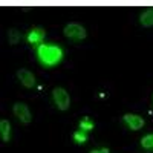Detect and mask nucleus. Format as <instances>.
Masks as SVG:
<instances>
[{
	"mask_svg": "<svg viewBox=\"0 0 153 153\" xmlns=\"http://www.w3.org/2000/svg\"><path fill=\"white\" fill-rule=\"evenodd\" d=\"M80 129H81V130H92V129H94V121L89 118V117L83 118V120L80 121Z\"/></svg>",
	"mask_w": 153,
	"mask_h": 153,
	"instance_id": "obj_10",
	"label": "nucleus"
},
{
	"mask_svg": "<svg viewBox=\"0 0 153 153\" xmlns=\"http://www.w3.org/2000/svg\"><path fill=\"white\" fill-rule=\"evenodd\" d=\"M17 78L20 80V83L25 86V87H34L35 84V76L31 71L28 69H20L17 72Z\"/></svg>",
	"mask_w": 153,
	"mask_h": 153,
	"instance_id": "obj_6",
	"label": "nucleus"
},
{
	"mask_svg": "<svg viewBox=\"0 0 153 153\" xmlns=\"http://www.w3.org/2000/svg\"><path fill=\"white\" fill-rule=\"evenodd\" d=\"M141 146H143L144 149H153V133L143 136V139H141Z\"/></svg>",
	"mask_w": 153,
	"mask_h": 153,
	"instance_id": "obj_12",
	"label": "nucleus"
},
{
	"mask_svg": "<svg viewBox=\"0 0 153 153\" xmlns=\"http://www.w3.org/2000/svg\"><path fill=\"white\" fill-rule=\"evenodd\" d=\"M74 139H75V143L76 144H84L86 141H87V136H86V133H84V130H76L75 133H74Z\"/></svg>",
	"mask_w": 153,
	"mask_h": 153,
	"instance_id": "obj_11",
	"label": "nucleus"
},
{
	"mask_svg": "<svg viewBox=\"0 0 153 153\" xmlns=\"http://www.w3.org/2000/svg\"><path fill=\"white\" fill-rule=\"evenodd\" d=\"M63 32H65V35L68 38H71V40H84L86 35H87L86 29L81 26V25H78V23H69V25H66Z\"/></svg>",
	"mask_w": 153,
	"mask_h": 153,
	"instance_id": "obj_3",
	"label": "nucleus"
},
{
	"mask_svg": "<svg viewBox=\"0 0 153 153\" xmlns=\"http://www.w3.org/2000/svg\"><path fill=\"white\" fill-rule=\"evenodd\" d=\"M14 115L23 123V124H28L31 123L32 117H31V112H29V107L26 104H23V103H16L14 104Z\"/></svg>",
	"mask_w": 153,
	"mask_h": 153,
	"instance_id": "obj_4",
	"label": "nucleus"
},
{
	"mask_svg": "<svg viewBox=\"0 0 153 153\" xmlns=\"http://www.w3.org/2000/svg\"><path fill=\"white\" fill-rule=\"evenodd\" d=\"M52 97H54V103L57 104V107L60 110H68L69 109V106H71V97H69V94L63 87H55L54 92H52Z\"/></svg>",
	"mask_w": 153,
	"mask_h": 153,
	"instance_id": "obj_2",
	"label": "nucleus"
},
{
	"mask_svg": "<svg viewBox=\"0 0 153 153\" xmlns=\"http://www.w3.org/2000/svg\"><path fill=\"white\" fill-rule=\"evenodd\" d=\"M139 22H141V25H143V26H146V28L153 26V6L149 8V9H146L143 12L141 17H139Z\"/></svg>",
	"mask_w": 153,
	"mask_h": 153,
	"instance_id": "obj_8",
	"label": "nucleus"
},
{
	"mask_svg": "<svg viewBox=\"0 0 153 153\" xmlns=\"http://www.w3.org/2000/svg\"><path fill=\"white\" fill-rule=\"evenodd\" d=\"M0 135H2V139L5 143L9 141V136H11V124L6 120L0 121Z\"/></svg>",
	"mask_w": 153,
	"mask_h": 153,
	"instance_id": "obj_9",
	"label": "nucleus"
},
{
	"mask_svg": "<svg viewBox=\"0 0 153 153\" xmlns=\"http://www.w3.org/2000/svg\"><path fill=\"white\" fill-rule=\"evenodd\" d=\"M8 38H9V43H11V45H17L19 40H20V32L16 31V29H11V31L8 32Z\"/></svg>",
	"mask_w": 153,
	"mask_h": 153,
	"instance_id": "obj_13",
	"label": "nucleus"
},
{
	"mask_svg": "<svg viewBox=\"0 0 153 153\" xmlns=\"http://www.w3.org/2000/svg\"><path fill=\"white\" fill-rule=\"evenodd\" d=\"M37 55L38 60L43 66L46 68H52L61 61L63 58V51L58 46H52V45H40L37 49Z\"/></svg>",
	"mask_w": 153,
	"mask_h": 153,
	"instance_id": "obj_1",
	"label": "nucleus"
},
{
	"mask_svg": "<svg viewBox=\"0 0 153 153\" xmlns=\"http://www.w3.org/2000/svg\"><path fill=\"white\" fill-rule=\"evenodd\" d=\"M45 40V31L42 28H34L29 34H28V42L31 45H43L42 42Z\"/></svg>",
	"mask_w": 153,
	"mask_h": 153,
	"instance_id": "obj_7",
	"label": "nucleus"
},
{
	"mask_svg": "<svg viewBox=\"0 0 153 153\" xmlns=\"http://www.w3.org/2000/svg\"><path fill=\"white\" fill-rule=\"evenodd\" d=\"M91 153H109V149H100V150H92Z\"/></svg>",
	"mask_w": 153,
	"mask_h": 153,
	"instance_id": "obj_14",
	"label": "nucleus"
},
{
	"mask_svg": "<svg viewBox=\"0 0 153 153\" xmlns=\"http://www.w3.org/2000/svg\"><path fill=\"white\" fill-rule=\"evenodd\" d=\"M124 123L130 127L132 130H139L141 127H144V120L139 115H133V113H126L123 117Z\"/></svg>",
	"mask_w": 153,
	"mask_h": 153,
	"instance_id": "obj_5",
	"label": "nucleus"
}]
</instances>
